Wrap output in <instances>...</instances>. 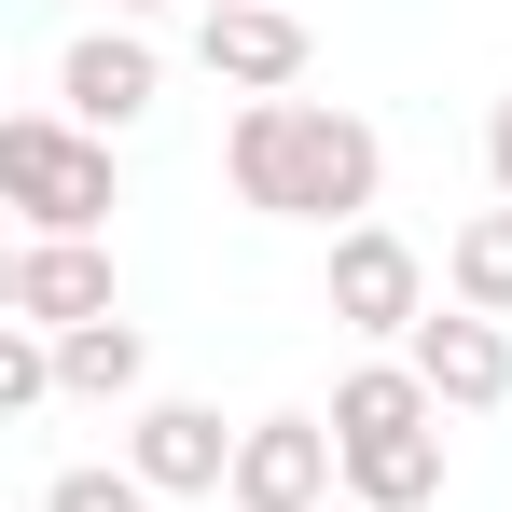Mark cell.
Returning a JSON list of instances; mask_svg holds the SVG:
<instances>
[{"instance_id": "1", "label": "cell", "mask_w": 512, "mask_h": 512, "mask_svg": "<svg viewBox=\"0 0 512 512\" xmlns=\"http://www.w3.org/2000/svg\"><path fill=\"white\" fill-rule=\"evenodd\" d=\"M222 180H236V208L263 222H360L374 208V180H388V139L333 111V97H236V125H222Z\"/></svg>"}, {"instance_id": "2", "label": "cell", "mask_w": 512, "mask_h": 512, "mask_svg": "<svg viewBox=\"0 0 512 512\" xmlns=\"http://www.w3.org/2000/svg\"><path fill=\"white\" fill-rule=\"evenodd\" d=\"M0 194L28 208V236H97L111 222V139L70 111H14L0 125Z\"/></svg>"}, {"instance_id": "3", "label": "cell", "mask_w": 512, "mask_h": 512, "mask_svg": "<svg viewBox=\"0 0 512 512\" xmlns=\"http://www.w3.org/2000/svg\"><path fill=\"white\" fill-rule=\"evenodd\" d=\"M333 319L346 333H374V346H416V319H429V263L388 236V222H346L333 236Z\"/></svg>"}, {"instance_id": "4", "label": "cell", "mask_w": 512, "mask_h": 512, "mask_svg": "<svg viewBox=\"0 0 512 512\" xmlns=\"http://www.w3.org/2000/svg\"><path fill=\"white\" fill-rule=\"evenodd\" d=\"M236 443H250V429H222L208 402H139V416H125V471H139L153 499H222V485H236Z\"/></svg>"}, {"instance_id": "5", "label": "cell", "mask_w": 512, "mask_h": 512, "mask_svg": "<svg viewBox=\"0 0 512 512\" xmlns=\"http://www.w3.org/2000/svg\"><path fill=\"white\" fill-rule=\"evenodd\" d=\"M333 471H346L333 416H263L250 443H236V485H222V499L236 512H333Z\"/></svg>"}, {"instance_id": "6", "label": "cell", "mask_w": 512, "mask_h": 512, "mask_svg": "<svg viewBox=\"0 0 512 512\" xmlns=\"http://www.w3.org/2000/svg\"><path fill=\"white\" fill-rule=\"evenodd\" d=\"M0 319H28V333H97V319H111V250H97V236H28L14 277H0Z\"/></svg>"}, {"instance_id": "7", "label": "cell", "mask_w": 512, "mask_h": 512, "mask_svg": "<svg viewBox=\"0 0 512 512\" xmlns=\"http://www.w3.org/2000/svg\"><path fill=\"white\" fill-rule=\"evenodd\" d=\"M153 84H167V56H153L139 28H84V42L56 56V111L97 125V139H125V125L153 111Z\"/></svg>"}, {"instance_id": "8", "label": "cell", "mask_w": 512, "mask_h": 512, "mask_svg": "<svg viewBox=\"0 0 512 512\" xmlns=\"http://www.w3.org/2000/svg\"><path fill=\"white\" fill-rule=\"evenodd\" d=\"M194 56H208V84H236V97H291L305 84V14L291 0H236V14L194 28Z\"/></svg>"}, {"instance_id": "9", "label": "cell", "mask_w": 512, "mask_h": 512, "mask_svg": "<svg viewBox=\"0 0 512 512\" xmlns=\"http://www.w3.org/2000/svg\"><path fill=\"white\" fill-rule=\"evenodd\" d=\"M429 374V402H457V416H485V402H512V333L499 319H471V305H443V319H416V346H402Z\"/></svg>"}, {"instance_id": "10", "label": "cell", "mask_w": 512, "mask_h": 512, "mask_svg": "<svg viewBox=\"0 0 512 512\" xmlns=\"http://www.w3.org/2000/svg\"><path fill=\"white\" fill-rule=\"evenodd\" d=\"M402 429H443V402H429L416 360H360L333 388V443H402Z\"/></svg>"}, {"instance_id": "11", "label": "cell", "mask_w": 512, "mask_h": 512, "mask_svg": "<svg viewBox=\"0 0 512 512\" xmlns=\"http://www.w3.org/2000/svg\"><path fill=\"white\" fill-rule=\"evenodd\" d=\"M346 499H360V512H429V499H443V429L346 443Z\"/></svg>"}, {"instance_id": "12", "label": "cell", "mask_w": 512, "mask_h": 512, "mask_svg": "<svg viewBox=\"0 0 512 512\" xmlns=\"http://www.w3.org/2000/svg\"><path fill=\"white\" fill-rule=\"evenodd\" d=\"M139 374H153V346H139V319H97V333H56V388H70V402H139Z\"/></svg>"}, {"instance_id": "13", "label": "cell", "mask_w": 512, "mask_h": 512, "mask_svg": "<svg viewBox=\"0 0 512 512\" xmlns=\"http://www.w3.org/2000/svg\"><path fill=\"white\" fill-rule=\"evenodd\" d=\"M443 291H457L471 319H512V194L457 222V250H443Z\"/></svg>"}, {"instance_id": "14", "label": "cell", "mask_w": 512, "mask_h": 512, "mask_svg": "<svg viewBox=\"0 0 512 512\" xmlns=\"http://www.w3.org/2000/svg\"><path fill=\"white\" fill-rule=\"evenodd\" d=\"M42 402H70V388H56V333L0 319V416H42Z\"/></svg>"}, {"instance_id": "15", "label": "cell", "mask_w": 512, "mask_h": 512, "mask_svg": "<svg viewBox=\"0 0 512 512\" xmlns=\"http://www.w3.org/2000/svg\"><path fill=\"white\" fill-rule=\"evenodd\" d=\"M42 512H153V485H139V471H56Z\"/></svg>"}, {"instance_id": "16", "label": "cell", "mask_w": 512, "mask_h": 512, "mask_svg": "<svg viewBox=\"0 0 512 512\" xmlns=\"http://www.w3.org/2000/svg\"><path fill=\"white\" fill-rule=\"evenodd\" d=\"M485 167H499V194H512V97L485 111Z\"/></svg>"}, {"instance_id": "17", "label": "cell", "mask_w": 512, "mask_h": 512, "mask_svg": "<svg viewBox=\"0 0 512 512\" xmlns=\"http://www.w3.org/2000/svg\"><path fill=\"white\" fill-rule=\"evenodd\" d=\"M125 14H167V0H125Z\"/></svg>"}, {"instance_id": "18", "label": "cell", "mask_w": 512, "mask_h": 512, "mask_svg": "<svg viewBox=\"0 0 512 512\" xmlns=\"http://www.w3.org/2000/svg\"><path fill=\"white\" fill-rule=\"evenodd\" d=\"M208 14H236V0H208Z\"/></svg>"}, {"instance_id": "19", "label": "cell", "mask_w": 512, "mask_h": 512, "mask_svg": "<svg viewBox=\"0 0 512 512\" xmlns=\"http://www.w3.org/2000/svg\"><path fill=\"white\" fill-rule=\"evenodd\" d=\"M333 512H360V499H333Z\"/></svg>"}]
</instances>
